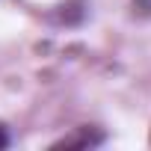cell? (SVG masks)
I'll use <instances>...</instances> for the list:
<instances>
[{"mask_svg":"<svg viewBox=\"0 0 151 151\" xmlns=\"http://www.w3.org/2000/svg\"><path fill=\"white\" fill-rule=\"evenodd\" d=\"M133 6L139 15H151V0H133Z\"/></svg>","mask_w":151,"mask_h":151,"instance_id":"obj_2","label":"cell"},{"mask_svg":"<svg viewBox=\"0 0 151 151\" xmlns=\"http://www.w3.org/2000/svg\"><path fill=\"white\" fill-rule=\"evenodd\" d=\"M98 142H104V136H101V133H98V136H92V133H89V127H80V133H77V136H68V139H62V142H56V145L71 148V145H98Z\"/></svg>","mask_w":151,"mask_h":151,"instance_id":"obj_1","label":"cell"},{"mask_svg":"<svg viewBox=\"0 0 151 151\" xmlns=\"http://www.w3.org/2000/svg\"><path fill=\"white\" fill-rule=\"evenodd\" d=\"M9 142H12V139H9V130H6L3 124H0V148H6Z\"/></svg>","mask_w":151,"mask_h":151,"instance_id":"obj_3","label":"cell"}]
</instances>
